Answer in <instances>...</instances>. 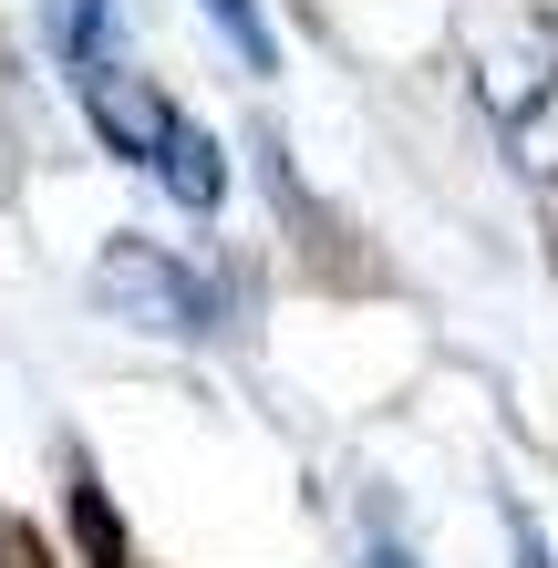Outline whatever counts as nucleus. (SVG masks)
<instances>
[{"instance_id":"obj_1","label":"nucleus","mask_w":558,"mask_h":568,"mask_svg":"<svg viewBox=\"0 0 558 568\" xmlns=\"http://www.w3.org/2000/svg\"><path fill=\"white\" fill-rule=\"evenodd\" d=\"M93 300H104L114 321H135V331H166V342H207L217 331V290L196 280L186 258H166L155 239H114L93 258Z\"/></svg>"},{"instance_id":"obj_2","label":"nucleus","mask_w":558,"mask_h":568,"mask_svg":"<svg viewBox=\"0 0 558 568\" xmlns=\"http://www.w3.org/2000/svg\"><path fill=\"white\" fill-rule=\"evenodd\" d=\"M83 114H93V135H104L124 165H166V145L186 135V114H176V104H166V93H155L145 73H124V62L83 83Z\"/></svg>"},{"instance_id":"obj_3","label":"nucleus","mask_w":558,"mask_h":568,"mask_svg":"<svg viewBox=\"0 0 558 568\" xmlns=\"http://www.w3.org/2000/svg\"><path fill=\"white\" fill-rule=\"evenodd\" d=\"M52 52L73 62V73H114V0H52Z\"/></svg>"},{"instance_id":"obj_4","label":"nucleus","mask_w":558,"mask_h":568,"mask_svg":"<svg viewBox=\"0 0 558 568\" xmlns=\"http://www.w3.org/2000/svg\"><path fill=\"white\" fill-rule=\"evenodd\" d=\"M196 11L217 21V42L248 62V73H280V42H270V21H258V0H196Z\"/></svg>"},{"instance_id":"obj_5","label":"nucleus","mask_w":558,"mask_h":568,"mask_svg":"<svg viewBox=\"0 0 558 568\" xmlns=\"http://www.w3.org/2000/svg\"><path fill=\"white\" fill-rule=\"evenodd\" d=\"M507 568H558V558H548V538H538V517H528V507H507Z\"/></svg>"},{"instance_id":"obj_6","label":"nucleus","mask_w":558,"mask_h":568,"mask_svg":"<svg viewBox=\"0 0 558 568\" xmlns=\"http://www.w3.org/2000/svg\"><path fill=\"white\" fill-rule=\"evenodd\" d=\"M0 568H52V548L31 538V527H21L11 507H0Z\"/></svg>"},{"instance_id":"obj_7","label":"nucleus","mask_w":558,"mask_h":568,"mask_svg":"<svg viewBox=\"0 0 558 568\" xmlns=\"http://www.w3.org/2000/svg\"><path fill=\"white\" fill-rule=\"evenodd\" d=\"M363 568H414V548H393V538H373V548H363Z\"/></svg>"},{"instance_id":"obj_8","label":"nucleus","mask_w":558,"mask_h":568,"mask_svg":"<svg viewBox=\"0 0 558 568\" xmlns=\"http://www.w3.org/2000/svg\"><path fill=\"white\" fill-rule=\"evenodd\" d=\"M11 176H21V135L0 124V196H11Z\"/></svg>"}]
</instances>
